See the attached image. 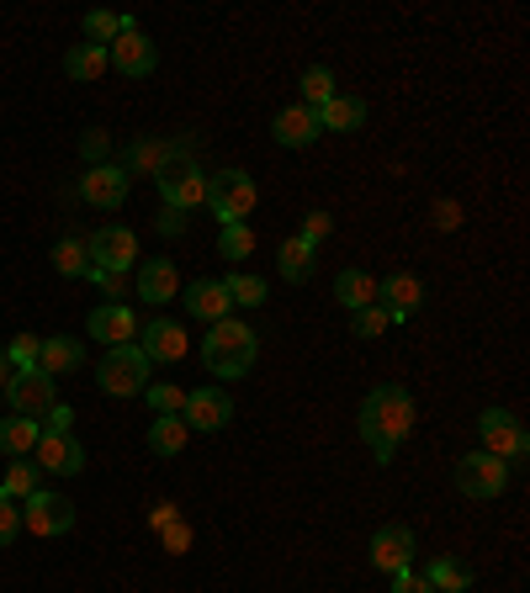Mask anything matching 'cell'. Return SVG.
I'll list each match as a JSON object with an SVG mask.
<instances>
[{
  "label": "cell",
  "mask_w": 530,
  "mask_h": 593,
  "mask_svg": "<svg viewBox=\"0 0 530 593\" xmlns=\"http://www.w3.org/2000/svg\"><path fill=\"white\" fill-rule=\"evenodd\" d=\"M377 302L387 308V318H393V323H404L408 313H419V302H424V286H419V276L398 271V276L377 281Z\"/></svg>",
  "instance_id": "ffe728a7"
},
{
  "label": "cell",
  "mask_w": 530,
  "mask_h": 593,
  "mask_svg": "<svg viewBox=\"0 0 530 593\" xmlns=\"http://www.w3.org/2000/svg\"><path fill=\"white\" fill-rule=\"evenodd\" d=\"M424 578H430V589H435V593H467V589H472V567H461V561H451V556L430 561V567H424Z\"/></svg>",
  "instance_id": "f546056e"
},
{
  "label": "cell",
  "mask_w": 530,
  "mask_h": 593,
  "mask_svg": "<svg viewBox=\"0 0 530 593\" xmlns=\"http://www.w3.org/2000/svg\"><path fill=\"white\" fill-rule=\"evenodd\" d=\"M127 186H133V181L123 175V164H118V159H101V164H90V170L81 175V197L90 201V207H101V212L123 207Z\"/></svg>",
  "instance_id": "4fadbf2b"
},
{
  "label": "cell",
  "mask_w": 530,
  "mask_h": 593,
  "mask_svg": "<svg viewBox=\"0 0 530 593\" xmlns=\"http://www.w3.org/2000/svg\"><path fill=\"white\" fill-rule=\"evenodd\" d=\"M107 64H112L118 75H127V79H144V75H155V70H160V48L133 27V33H123V38L107 48Z\"/></svg>",
  "instance_id": "5bb4252c"
},
{
  "label": "cell",
  "mask_w": 530,
  "mask_h": 593,
  "mask_svg": "<svg viewBox=\"0 0 530 593\" xmlns=\"http://www.w3.org/2000/svg\"><path fill=\"white\" fill-rule=\"evenodd\" d=\"M414 435V397L398 387V382H382L371 387L367 403H361V440L371 445L377 461H393V450Z\"/></svg>",
  "instance_id": "6da1fadb"
},
{
  "label": "cell",
  "mask_w": 530,
  "mask_h": 593,
  "mask_svg": "<svg viewBox=\"0 0 530 593\" xmlns=\"http://www.w3.org/2000/svg\"><path fill=\"white\" fill-rule=\"evenodd\" d=\"M53 271L70 281H85L90 276V255H85V238H59L53 244Z\"/></svg>",
  "instance_id": "4dcf8cb0"
},
{
  "label": "cell",
  "mask_w": 530,
  "mask_h": 593,
  "mask_svg": "<svg viewBox=\"0 0 530 593\" xmlns=\"http://www.w3.org/2000/svg\"><path fill=\"white\" fill-rule=\"evenodd\" d=\"M255 181H249L245 170H223V175H212L207 181V207H212V218L229 228V223H245V212L255 207Z\"/></svg>",
  "instance_id": "8992f818"
},
{
  "label": "cell",
  "mask_w": 530,
  "mask_h": 593,
  "mask_svg": "<svg viewBox=\"0 0 530 593\" xmlns=\"http://www.w3.org/2000/svg\"><path fill=\"white\" fill-rule=\"evenodd\" d=\"M451 477H456V493H461V498H498V493L509 487V467H504L498 456H489V450L461 456Z\"/></svg>",
  "instance_id": "52a82bcc"
},
{
  "label": "cell",
  "mask_w": 530,
  "mask_h": 593,
  "mask_svg": "<svg viewBox=\"0 0 530 593\" xmlns=\"http://www.w3.org/2000/svg\"><path fill=\"white\" fill-rule=\"evenodd\" d=\"M85 281H96L107 297H123V276H112V271H96V265H90V276H85Z\"/></svg>",
  "instance_id": "bcb514c9"
},
{
  "label": "cell",
  "mask_w": 530,
  "mask_h": 593,
  "mask_svg": "<svg viewBox=\"0 0 530 593\" xmlns=\"http://www.w3.org/2000/svg\"><path fill=\"white\" fill-rule=\"evenodd\" d=\"M181 419H186V430L218 435V430H229V424H234V397L223 393V387H197V393H186Z\"/></svg>",
  "instance_id": "8fae6325"
},
{
  "label": "cell",
  "mask_w": 530,
  "mask_h": 593,
  "mask_svg": "<svg viewBox=\"0 0 530 593\" xmlns=\"http://www.w3.org/2000/svg\"><path fill=\"white\" fill-rule=\"evenodd\" d=\"M393 593H435V589H430V578H424V572L404 567V572H393Z\"/></svg>",
  "instance_id": "b9f144b4"
},
{
  "label": "cell",
  "mask_w": 530,
  "mask_h": 593,
  "mask_svg": "<svg viewBox=\"0 0 530 593\" xmlns=\"http://www.w3.org/2000/svg\"><path fill=\"white\" fill-rule=\"evenodd\" d=\"M81 360H85V350H81L75 334H48V339H42V356H38V371L59 382V376L81 371Z\"/></svg>",
  "instance_id": "603a6c76"
},
{
  "label": "cell",
  "mask_w": 530,
  "mask_h": 593,
  "mask_svg": "<svg viewBox=\"0 0 530 593\" xmlns=\"http://www.w3.org/2000/svg\"><path fill=\"white\" fill-rule=\"evenodd\" d=\"M38 461H27V456H22V461H11V467H5V477H0V498H16V504H22V498H27V493H38Z\"/></svg>",
  "instance_id": "1f68e13d"
},
{
  "label": "cell",
  "mask_w": 530,
  "mask_h": 593,
  "mask_svg": "<svg viewBox=\"0 0 530 593\" xmlns=\"http://www.w3.org/2000/svg\"><path fill=\"white\" fill-rule=\"evenodd\" d=\"M430 212H435V218H430V223H435V228H441V234H451V228H461V207H456V201H435V207H430Z\"/></svg>",
  "instance_id": "7bdbcfd3"
},
{
  "label": "cell",
  "mask_w": 530,
  "mask_h": 593,
  "mask_svg": "<svg viewBox=\"0 0 530 593\" xmlns=\"http://www.w3.org/2000/svg\"><path fill=\"white\" fill-rule=\"evenodd\" d=\"M22 535V504L16 498H0V552Z\"/></svg>",
  "instance_id": "f35d334b"
},
{
  "label": "cell",
  "mask_w": 530,
  "mask_h": 593,
  "mask_svg": "<svg viewBox=\"0 0 530 593\" xmlns=\"http://www.w3.org/2000/svg\"><path fill=\"white\" fill-rule=\"evenodd\" d=\"M22 524L33 530V535H64V530H75V504L64 498V493H27L22 498Z\"/></svg>",
  "instance_id": "30bf717a"
},
{
  "label": "cell",
  "mask_w": 530,
  "mask_h": 593,
  "mask_svg": "<svg viewBox=\"0 0 530 593\" xmlns=\"http://www.w3.org/2000/svg\"><path fill=\"white\" fill-rule=\"evenodd\" d=\"M5 403H11V413H22V419H42V413L59 403V382L42 376V371H11Z\"/></svg>",
  "instance_id": "9c48e42d"
},
{
  "label": "cell",
  "mask_w": 530,
  "mask_h": 593,
  "mask_svg": "<svg viewBox=\"0 0 530 593\" xmlns=\"http://www.w3.org/2000/svg\"><path fill=\"white\" fill-rule=\"evenodd\" d=\"M297 85H303V107H308V112H319L324 101H334V96H340V90H334V70H324V64L303 70V79H297Z\"/></svg>",
  "instance_id": "d6a6232c"
},
{
  "label": "cell",
  "mask_w": 530,
  "mask_h": 593,
  "mask_svg": "<svg viewBox=\"0 0 530 593\" xmlns=\"http://www.w3.org/2000/svg\"><path fill=\"white\" fill-rule=\"evenodd\" d=\"M144 397H149L155 419H164V413H181V408H186V393H181L175 382H149V387H144Z\"/></svg>",
  "instance_id": "8d00e7d4"
},
{
  "label": "cell",
  "mask_w": 530,
  "mask_h": 593,
  "mask_svg": "<svg viewBox=\"0 0 530 593\" xmlns=\"http://www.w3.org/2000/svg\"><path fill=\"white\" fill-rule=\"evenodd\" d=\"M186 440H192V430H186V419H181V413H164V419L149 424V450H155V456H181V450H186Z\"/></svg>",
  "instance_id": "83f0119b"
},
{
  "label": "cell",
  "mask_w": 530,
  "mask_h": 593,
  "mask_svg": "<svg viewBox=\"0 0 530 593\" xmlns=\"http://www.w3.org/2000/svg\"><path fill=\"white\" fill-rule=\"evenodd\" d=\"M38 424H42V435H70V424H75V413H70L64 403H53V408L42 413Z\"/></svg>",
  "instance_id": "60d3db41"
},
{
  "label": "cell",
  "mask_w": 530,
  "mask_h": 593,
  "mask_svg": "<svg viewBox=\"0 0 530 593\" xmlns=\"http://www.w3.org/2000/svg\"><path fill=\"white\" fill-rule=\"evenodd\" d=\"M38 356H42V339H38V334H16V339L5 345L11 371H38Z\"/></svg>",
  "instance_id": "d590c367"
},
{
  "label": "cell",
  "mask_w": 530,
  "mask_h": 593,
  "mask_svg": "<svg viewBox=\"0 0 530 593\" xmlns=\"http://www.w3.org/2000/svg\"><path fill=\"white\" fill-rule=\"evenodd\" d=\"M149 524H155V530L175 524V504H155V509H149Z\"/></svg>",
  "instance_id": "c3c4849f"
},
{
  "label": "cell",
  "mask_w": 530,
  "mask_h": 593,
  "mask_svg": "<svg viewBox=\"0 0 530 593\" xmlns=\"http://www.w3.org/2000/svg\"><path fill=\"white\" fill-rule=\"evenodd\" d=\"M85 255H90V265H96V271L127 276V271L138 265V234L123 228V223H107V228H96V234L85 238Z\"/></svg>",
  "instance_id": "5b68a950"
},
{
  "label": "cell",
  "mask_w": 530,
  "mask_h": 593,
  "mask_svg": "<svg viewBox=\"0 0 530 593\" xmlns=\"http://www.w3.org/2000/svg\"><path fill=\"white\" fill-rule=\"evenodd\" d=\"M85 159H90V164H101V155H107V133H85Z\"/></svg>",
  "instance_id": "7dc6e473"
},
{
  "label": "cell",
  "mask_w": 530,
  "mask_h": 593,
  "mask_svg": "<svg viewBox=\"0 0 530 593\" xmlns=\"http://www.w3.org/2000/svg\"><path fill=\"white\" fill-rule=\"evenodd\" d=\"M414 552H419V546H414V530H408V524H382V530L371 535V567L387 572V578L404 572V567H414Z\"/></svg>",
  "instance_id": "9a60e30c"
},
{
  "label": "cell",
  "mask_w": 530,
  "mask_h": 593,
  "mask_svg": "<svg viewBox=\"0 0 530 593\" xmlns=\"http://www.w3.org/2000/svg\"><path fill=\"white\" fill-rule=\"evenodd\" d=\"M313 118H319V133H356V127H367V101L361 96H334Z\"/></svg>",
  "instance_id": "cb8c5ba5"
},
{
  "label": "cell",
  "mask_w": 530,
  "mask_h": 593,
  "mask_svg": "<svg viewBox=\"0 0 530 593\" xmlns=\"http://www.w3.org/2000/svg\"><path fill=\"white\" fill-rule=\"evenodd\" d=\"M478 435H483V450L498 456L504 467H520L530 456V435L526 424L509 413V408H483V419H478Z\"/></svg>",
  "instance_id": "277c9868"
},
{
  "label": "cell",
  "mask_w": 530,
  "mask_h": 593,
  "mask_svg": "<svg viewBox=\"0 0 530 593\" xmlns=\"http://www.w3.org/2000/svg\"><path fill=\"white\" fill-rule=\"evenodd\" d=\"M160 234L164 238H181V234H186V212H175V207H170V212H160Z\"/></svg>",
  "instance_id": "f6af8a7d"
},
{
  "label": "cell",
  "mask_w": 530,
  "mask_h": 593,
  "mask_svg": "<svg viewBox=\"0 0 530 593\" xmlns=\"http://www.w3.org/2000/svg\"><path fill=\"white\" fill-rule=\"evenodd\" d=\"M138 339H144L138 350L149 356V366H155V360H160V366H175V360L192 350V345H186V329H181L175 318H155V323H144Z\"/></svg>",
  "instance_id": "e0dca14e"
},
{
  "label": "cell",
  "mask_w": 530,
  "mask_h": 593,
  "mask_svg": "<svg viewBox=\"0 0 530 593\" xmlns=\"http://www.w3.org/2000/svg\"><path fill=\"white\" fill-rule=\"evenodd\" d=\"M42 440V424L38 419H22V413H11V419H0V450L11 456V461H22V456H33Z\"/></svg>",
  "instance_id": "d4e9b609"
},
{
  "label": "cell",
  "mask_w": 530,
  "mask_h": 593,
  "mask_svg": "<svg viewBox=\"0 0 530 593\" xmlns=\"http://www.w3.org/2000/svg\"><path fill=\"white\" fill-rule=\"evenodd\" d=\"M276 265H282V276L297 286V281L313 276V265H319V249H313V244H303V238H282V249H276Z\"/></svg>",
  "instance_id": "4316f807"
},
{
  "label": "cell",
  "mask_w": 530,
  "mask_h": 593,
  "mask_svg": "<svg viewBox=\"0 0 530 593\" xmlns=\"http://www.w3.org/2000/svg\"><path fill=\"white\" fill-rule=\"evenodd\" d=\"M223 292H229L234 308H260V302H266V281L249 276V271H234V276L223 281Z\"/></svg>",
  "instance_id": "e575fe53"
},
{
  "label": "cell",
  "mask_w": 530,
  "mask_h": 593,
  "mask_svg": "<svg viewBox=\"0 0 530 593\" xmlns=\"http://www.w3.org/2000/svg\"><path fill=\"white\" fill-rule=\"evenodd\" d=\"M271 138L282 144V149H308V144H319V118L297 101V107H282L276 122H271Z\"/></svg>",
  "instance_id": "44dd1931"
},
{
  "label": "cell",
  "mask_w": 530,
  "mask_h": 593,
  "mask_svg": "<svg viewBox=\"0 0 530 593\" xmlns=\"http://www.w3.org/2000/svg\"><path fill=\"white\" fill-rule=\"evenodd\" d=\"M33 456H38V472H53V477L85 472V445L75 435H42Z\"/></svg>",
  "instance_id": "ac0fdd59"
},
{
  "label": "cell",
  "mask_w": 530,
  "mask_h": 593,
  "mask_svg": "<svg viewBox=\"0 0 530 593\" xmlns=\"http://www.w3.org/2000/svg\"><path fill=\"white\" fill-rule=\"evenodd\" d=\"M350 329H356V339H377L382 329H393V318H387L382 302H371V308H361V313H350Z\"/></svg>",
  "instance_id": "74e56055"
},
{
  "label": "cell",
  "mask_w": 530,
  "mask_h": 593,
  "mask_svg": "<svg viewBox=\"0 0 530 593\" xmlns=\"http://www.w3.org/2000/svg\"><path fill=\"white\" fill-rule=\"evenodd\" d=\"M175 159H192V138H181V144H164V138H138L133 149H127L118 164H123V175H164Z\"/></svg>",
  "instance_id": "7c38bea8"
},
{
  "label": "cell",
  "mask_w": 530,
  "mask_h": 593,
  "mask_svg": "<svg viewBox=\"0 0 530 593\" xmlns=\"http://www.w3.org/2000/svg\"><path fill=\"white\" fill-rule=\"evenodd\" d=\"M85 334L101 339L107 350H118V345H133V339H138V318H133L127 302H107V308H96V313L85 318Z\"/></svg>",
  "instance_id": "2e32d148"
},
{
  "label": "cell",
  "mask_w": 530,
  "mask_h": 593,
  "mask_svg": "<svg viewBox=\"0 0 530 593\" xmlns=\"http://www.w3.org/2000/svg\"><path fill=\"white\" fill-rule=\"evenodd\" d=\"M138 297H144V302H155V308H164L170 297H181V276H175V260H164V255L144 260V265H138Z\"/></svg>",
  "instance_id": "7402d4cb"
},
{
  "label": "cell",
  "mask_w": 530,
  "mask_h": 593,
  "mask_svg": "<svg viewBox=\"0 0 530 593\" xmlns=\"http://www.w3.org/2000/svg\"><path fill=\"white\" fill-rule=\"evenodd\" d=\"M181 302H186V313L202 318V323H223V318H234V302H229L223 281L197 276L192 286H186V292H181Z\"/></svg>",
  "instance_id": "d6986e66"
},
{
  "label": "cell",
  "mask_w": 530,
  "mask_h": 593,
  "mask_svg": "<svg viewBox=\"0 0 530 593\" xmlns=\"http://www.w3.org/2000/svg\"><path fill=\"white\" fill-rule=\"evenodd\" d=\"M260 356V334L239 323V318H223V323H212L202 339V366L218 376V382H239L249 366Z\"/></svg>",
  "instance_id": "7a4b0ae2"
},
{
  "label": "cell",
  "mask_w": 530,
  "mask_h": 593,
  "mask_svg": "<svg viewBox=\"0 0 530 593\" xmlns=\"http://www.w3.org/2000/svg\"><path fill=\"white\" fill-rule=\"evenodd\" d=\"M5 382H11V360H5V345H0V393H5Z\"/></svg>",
  "instance_id": "681fc988"
},
{
  "label": "cell",
  "mask_w": 530,
  "mask_h": 593,
  "mask_svg": "<svg viewBox=\"0 0 530 593\" xmlns=\"http://www.w3.org/2000/svg\"><path fill=\"white\" fill-rule=\"evenodd\" d=\"M334 234V218H329V212H308V218H303V244H313V249H319V244H324V238Z\"/></svg>",
  "instance_id": "ab89813d"
},
{
  "label": "cell",
  "mask_w": 530,
  "mask_h": 593,
  "mask_svg": "<svg viewBox=\"0 0 530 593\" xmlns=\"http://www.w3.org/2000/svg\"><path fill=\"white\" fill-rule=\"evenodd\" d=\"M218 255L234 260V265H245L249 255H255V228H249V223H229V228L218 234Z\"/></svg>",
  "instance_id": "836d02e7"
},
{
  "label": "cell",
  "mask_w": 530,
  "mask_h": 593,
  "mask_svg": "<svg viewBox=\"0 0 530 593\" xmlns=\"http://www.w3.org/2000/svg\"><path fill=\"white\" fill-rule=\"evenodd\" d=\"M160 535H164V546H170V556H181L186 546H192V524H181V519H175V524H164Z\"/></svg>",
  "instance_id": "ee69618b"
},
{
  "label": "cell",
  "mask_w": 530,
  "mask_h": 593,
  "mask_svg": "<svg viewBox=\"0 0 530 593\" xmlns=\"http://www.w3.org/2000/svg\"><path fill=\"white\" fill-rule=\"evenodd\" d=\"M112 70L107 64V48H96V42H75L70 53H64V75L70 79H101Z\"/></svg>",
  "instance_id": "f1b7e54d"
},
{
  "label": "cell",
  "mask_w": 530,
  "mask_h": 593,
  "mask_svg": "<svg viewBox=\"0 0 530 593\" xmlns=\"http://www.w3.org/2000/svg\"><path fill=\"white\" fill-rule=\"evenodd\" d=\"M160 181V197L164 207H175V212H192V207H202L207 201V181L212 175H202V164L197 159H175L164 175H155Z\"/></svg>",
  "instance_id": "ba28073f"
},
{
  "label": "cell",
  "mask_w": 530,
  "mask_h": 593,
  "mask_svg": "<svg viewBox=\"0 0 530 593\" xmlns=\"http://www.w3.org/2000/svg\"><path fill=\"white\" fill-rule=\"evenodd\" d=\"M149 356L138 350V345H118V350H107L101 366H96V382H101V393L107 397H144L149 387Z\"/></svg>",
  "instance_id": "3957f363"
},
{
  "label": "cell",
  "mask_w": 530,
  "mask_h": 593,
  "mask_svg": "<svg viewBox=\"0 0 530 593\" xmlns=\"http://www.w3.org/2000/svg\"><path fill=\"white\" fill-rule=\"evenodd\" d=\"M334 297H340V308L361 313V308H371V302H377V276L350 265V271H340V276H334Z\"/></svg>",
  "instance_id": "484cf974"
}]
</instances>
